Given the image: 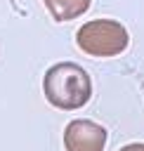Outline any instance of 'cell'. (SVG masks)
<instances>
[{
	"label": "cell",
	"instance_id": "1",
	"mask_svg": "<svg viewBox=\"0 0 144 151\" xmlns=\"http://www.w3.org/2000/svg\"><path fill=\"white\" fill-rule=\"evenodd\" d=\"M42 92L52 106H57L61 111H73L90 101L92 80L83 66H78L73 61H59L45 71Z\"/></svg>",
	"mask_w": 144,
	"mask_h": 151
},
{
	"label": "cell",
	"instance_id": "2",
	"mask_svg": "<svg viewBox=\"0 0 144 151\" xmlns=\"http://www.w3.org/2000/svg\"><path fill=\"white\" fill-rule=\"evenodd\" d=\"M78 47L90 57H116L125 52L130 35L120 21L113 19H92L83 24L76 33Z\"/></svg>",
	"mask_w": 144,
	"mask_h": 151
},
{
	"label": "cell",
	"instance_id": "3",
	"mask_svg": "<svg viewBox=\"0 0 144 151\" xmlns=\"http://www.w3.org/2000/svg\"><path fill=\"white\" fill-rule=\"evenodd\" d=\"M106 130L87 118H76L64 130V146L66 151H104L106 146Z\"/></svg>",
	"mask_w": 144,
	"mask_h": 151
},
{
	"label": "cell",
	"instance_id": "4",
	"mask_svg": "<svg viewBox=\"0 0 144 151\" xmlns=\"http://www.w3.org/2000/svg\"><path fill=\"white\" fill-rule=\"evenodd\" d=\"M92 0H45V7L50 9L54 21H71L78 19L90 9Z\"/></svg>",
	"mask_w": 144,
	"mask_h": 151
},
{
	"label": "cell",
	"instance_id": "5",
	"mask_svg": "<svg viewBox=\"0 0 144 151\" xmlns=\"http://www.w3.org/2000/svg\"><path fill=\"white\" fill-rule=\"evenodd\" d=\"M120 151H144V144H142V142H135V144H125Z\"/></svg>",
	"mask_w": 144,
	"mask_h": 151
}]
</instances>
